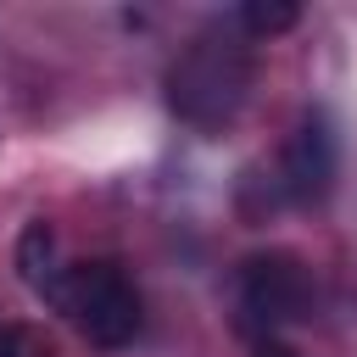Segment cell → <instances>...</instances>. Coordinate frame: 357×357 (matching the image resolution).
<instances>
[{"label": "cell", "mask_w": 357, "mask_h": 357, "mask_svg": "<svg viewBox=\"0 0 357 357\" xmlns=\"http://www.w3.org/2000/svg\"><path fill=\"white\" fill-rule=\"evenodd\" d=\"M312 307V279L290 251H262L234 279V324L257 340H273L279 329L301 324Z\"/></svg>", "instance_id": "cell-3"}, {"label": "cell", "mask_w": 357, "mask_h": 357, "mask_svg": "<svg viewBox=\"0 0 357 357\" xmlns=\"http://www.w3.org/2000/svg\"><path fill=\"white\" fill-rule=\"evenodd\" d=\"M335 173H340V139H335V123L324 112H301V123L290 128L284 139V156H279V173H273V190L284 201H324L335 190Z\"/></svg>", "instance_id": "cell-4"}, {"label": "cell", "mask_w": 357, "mask_h": 357, "mask_svg": "<svg viewBox=\"0 0 357 357\" xmlns=\"http://www.w3.org/2000/svg\"><path fill=\"white\" fill-rule=\"evenodd\" d=\"M296 6L290 0H251V6H240L229 22L245 33V39H273V33H284V28H296Z\"/></svg>", "instance_id": "cell-6"}, {"label": "cell", "mask_w": 357, "mask_h": 357, "mask_svg": "<svg viewBox=\"0 0 357 357\" xmlns=\"http://www.w3.org/2000/svg\"><path fill=\"white\" fill-rule=\"evenodd\" d=\"M257 357H296V351H284V346H273V340H262V351Z\"/></svg>", "instance_id": "cell-8"}, {"label": "cell", "mask_w": 357, "mask_h": 357, "mask_svg": "<svg viewBox=\"0 0 357 357\" xmlns=\"http://www.w3.org/2000/svg\"><path fill=\"white\" fill-rule=\"evenodd\" d=\"M56 307L73 318V329H78L89 346L117 351V346H128V340L139 335V290H134V279H128L117 262H106V257L73 262L67 279H61Z\"/></svg>", "instance_id": "cell-2"}, {"label": "cell", "mask_w": 357, "mask_h": 357, "mask_svg": "<svg viewBox=\"0 0 357 357\" xmlns=\"http://www.w3.org/2000/svg\"><path fill=\"white\" fill-rule=\"evenodd\" d=\"M67 268H73V262L61 257V234H56V223L33 218V223L17 234V279H22L39 301H50V307H56Z\"/></svg>", "instance_id": "cell-5"}, {"label": "cell", "mask_w": 357, "mask_h": 357, "mask_svg": "<svg viewBox=\"0 0 357 357\" xmlns=\"http://www.w3.org/2000/svg\"><path fill=\"white\" fill-rule=\"evenodd\" d=\"M251 73H257L251 39H245L234 22L206 28V33H195V39L178 50V61L167 67V106H173L190 128L218 134V128H229V123L240 117V106H245V95H251Z\"/></svg>", "instance_id": "cell-1"}, {"label": "cell", "mask_w": 357, "mask_h": 357, "mask_svg": "<svg viewBox=\"0 0 357 357\" xmlns=\"http://www.w3.org/2000/svg\"><path fill=\"white\" fill-rule=\"evenodd\" d=\"M0 357H50V346H45V335H39V329L17 324V329H6V335H0Z\"/></svg>", "instance_id": "cell-7"}]
</instances>
